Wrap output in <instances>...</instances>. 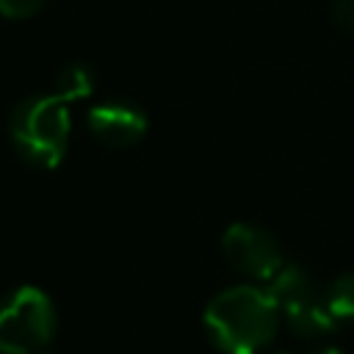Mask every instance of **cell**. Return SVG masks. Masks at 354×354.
<instances>
[{
    "label": "cell",
    "instance_id": "obj_1",
    "mask_svg": "<svg viewBox=\"0 0 354 354\" xmlns=\"http://www.w3.org/2000/svg\"><path fill=\"white\" fill-rule=\"evenodd\" d=\"M277 326L279 307L260 285L224 288L205 307V329L224 354H257L274 340Z\"/></svg>",
    "mask_w": 354,
    "mask_h": 354
},
{
    "label": "cell",
    "instance_id": "obj_2",
    "mask_svg": "<svg viewBox=\"0 0 354 354\" xmlns=\"http://www.w3.org/2000/svg\"><path fill=\"white\" fill-rule=\"evenodd\" d=\"M69 108L58 94H39L22 100L8 116L11 144L30 166L53 169L66 155Z\"/></svg>",
    "mask_w": 354,
    "mask_h": 354
},
{
    "label": "cell",
    "instance_id": "obj_3",
    "mask_svg": "<svg viewBox=\"0 0 354 354\" xmlns=\"http://www.w3.org/2000/svg\"><path fill=\"white\" fill-rule=\"evenodd\" d=\"M55 335V307L41 288L22 285L0 301V351L36 354Z\"/></svg>",
    "mask_w": 354,
    "mask_h": 354
},
{
    "label": "cell",
    "instance_id": "obj_4",
    "mask_svg": "<svg viewBox=\"0 0 354 354\" xmlns=\"http://www.w3.org/2000/svg\"><path fill=\"white\" fill-rule=\"evenodd\" d=\"M271 299L279 307V315L290 324V329L304 340H321L335 332L337 321L326 310L324 293H318L313 277L299 266H282L266 282Z\"/></svg>",
    "mask_w": 354,
    "mask_h": 354
},
{
    "label": "cell",
    "instance_id": "obj_5",
    "mask_svg": "<svg viewBox=\"0 0 354 354\" xmlns=\"http://www.w3.org/2000/svg\"><path fill=\"white\" fill-rule=\"evenodd\" d=\"M221 252L224 260L232 266V271L257 282H268L285 266L282 249L274 241V235L249 221H235L227 227L221 238Z\"/></svg>",
    "mask_w": 354,
    "mask_h": 354
},
{
    "label": "cell",
    "instance_id": "obj_6",
    "mask_svg": "<svg viewBox=\"0 0 354 354\" xmlns=\"http://www.w3.org/2000/svg\"><path fill=\"white\" fill-rule=\"evenodd\" d=\"M88 130L108 147H130L147 133V113L130 100H105L88 111Z\"/></svg>",
    "mask_w": 354,
    "mask_h": 354
},
{
    "label": "cell",
    "instance_id": "obj_7",
    "mask_svg": "<svg viewBox=\"0 0 354 354\" xmlns=\"http://www.w3.org/2000/svg\"><path fill=\"white\" fill-rule=\"evenodd\" d=\"M94 91V72L86 64H66L55 77V91L66 105L75 100H86Z\"/></svg>",
    "mask_w": 354,
    "mask_h": 354
},
{
    "label": "cell",
    "instance_id": "obj_8",
    "mask_svg": "<svg viewBox=\"0 0 354 354\" xmlns=\"http://www.w3.org/2000/svg\"><path fill=\"white\" fill-rule=\"evenodd\" d=\"M324 301L335 321H354V271L335 277L324 290Z\"/></svg>",
    "mask_w": 354,
    "mask_h": 354
},
{
    "label": "cell",
    "instance_id": "obj_9",
    "mask_svg": "<svg viewBox=\"0 0 354 354\" xmlns=\"http://www.w3.org/2000/svg\"><path fill=\"white\" fill-rule=\"evenodd\" d=\"M41 6H44V0H0V14L6 19H28Z\"/></svg>",
    "mask_w": 354,
    "mask_h": 354
},
{
    "label": "cell",
    "instance_id": "obj_10",
    "mask_svg": "<svg viewBox=\"0 0 354 354\" xmlns=\"http://www.w3.org/2000/svg\"><path fill=\"white\" fill-rule=\"evenodd\" d=\"M335 25L346 33H354V0H332Z\"/></svg>",
    "mask_w": 354,
    "mask_h": 354
},
{
    "label": "cell",
    "instance_id": "obj_11",
    "mask_svg": "<svg viewBox=\"0 0 354 354\" xmlns=\"http://www.w3.org/2000/svg\"><path fill=\"white\" fill-rule=\"evenodd\" d=\"M310 354H346V351L337 348V346H329V343H326V346H315Z\"/></svg>",
    "mask_w": 354,
    "mask_h": 354
},
{
    "label": "cell",
    "instance_id": "obj_12",
    "mask_svg": "<svg viewBox=\"0 0 354 354\" xmlns=\"http://www.w3.org/2000/svg\"><path fill=\"white\" fill-rule=\"evenodd\" d=\"M277 354H290V351H277Z\"/></svg>",
    "mask_w": 354,
    "mask_h": 354
}]
</instances>
